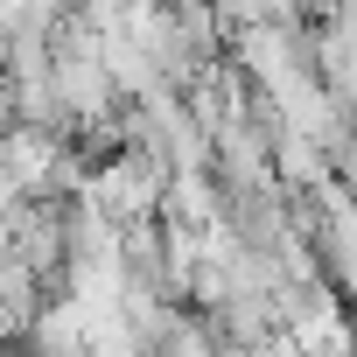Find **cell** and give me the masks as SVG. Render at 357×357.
<instances>
[{
    "label": "cell",
    "instance_id": "1",
    "mask_svg": "<svg viewBox=\"0 0 357 357\" xmlns=\"http://www.w3.org/2000/svg\"><path fill=\"white\" fill-rule=\"evenodd\" d=\"M350 204H357V175H350Z\"/></svg>",
    "mask_w": 357,
    "mask_h": 357
}]
</instances>
